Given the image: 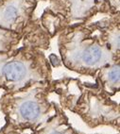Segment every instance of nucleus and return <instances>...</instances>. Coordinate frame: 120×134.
<instances>
[{"instance_id": "nucleus-6", "label": "nucleus", "mask_w": 120, "mask_h": 134, "mask_svg": "<svg viewBox=\"0 0 120 134\" xmlns=\"http://www.w3.org/2000/svg\"><path fill=\"white\" fill-rule=\"evenodd\" d=\"M52 134H61V133H59V132H53Z\"/></svg>"}, {"instance_id": "nucleus-3", "label": "nucleus", "mask_w": 120, "mask_h": 134, "mask_svg": "<svg viewBox=\"0 0 120 134\" xmlns=\"http://www.w3.org/2000/svg\"><path fill=\"white\" fill-rule=\"evenodd\" d=\"M23 36L24 35L22 34L8 30L0 26V52L10 51L13 47L18 46Z\"/></svg>"}, {"instance_id": "nucleus-2", "label": "nucleus", "mask_w": 120, "mask_h": 134, "mask_svg": "<svg viewBox=\"0 0 120 134\" xmlns=\"http://www.w3.org/2000/svg\"><path fill=\"white\" fill-rule=\"evenodd\" d=\"M1 74L7 81L19 82L26 77L28 67L25 62L14 59L4 63L1 68Z\"/></svg>"}, {"instance_id": "nucleus-1", "label": "nucleus", "mask_w": 120, "mask_h": 134, "mask_svg": "<svg viewBox=\"0 0 120 134\" xmlns=\"http://www.w3.org/2000/svg\"><path fill=\"white\" fill-rule=\"evenodd\" d=\"M38 0H0V26L24 35L32 26Z\"/></svg>"}, {"instance_id": "nucleus-7", "label": "nucleus", "mask_w": 120, "mask_h": 134, "mask_svg": "<svg viewBox=\"0 0 120 134\" xmlns=\"http://www.w3.org/2000/svg\"><path fill=\"white\" fill-rule=\"evenodd\" d=\"M38 1H39V0H38ZM48 1H51V0H48Z\"/></svg>"}, {"instance_id": "nucleus-5", "label": "nucleus", "mask_w": 120, "mask_h": 134, "mask_svg": "<svg viewBox=\"0 0 120 134\" xmlns=\"http://www.w3.org/2000/svg\"><path fill=\"white\" fill-rule=\"evenodd\" d=\"M108 79L113 83L118 84V82H119V64L118 63L109 70Z\"/></svg>"}, {"instance_id": "nucleus-4", "label": "nucleus", "mask_w": 120, "mask_h": 134, "mask_svg": "<svg viewBox=\"0 0 120 134\" xmlns=\"http://www.w3.org/2000/svg\"><path fill=\"white\" fill-rule=\"evenodd\" d=\"M20 113L25 119L34 120L40 114V107L34 101H25L20 107Z\"/></svg>"}]
</instances>
